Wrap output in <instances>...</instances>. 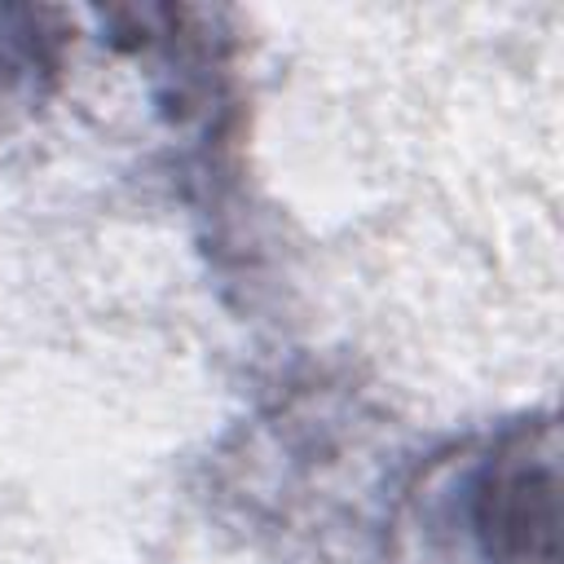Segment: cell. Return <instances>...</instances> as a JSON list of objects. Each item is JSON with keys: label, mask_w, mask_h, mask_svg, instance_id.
Returning <instances> with one entry per match:
<instances>
[{"label": "cell", "mask_w": 564, "mask_h": 564, "mask_svg": "<svg viewBox=\"0 0 564 564\" xmlns=\"http://www.w3.org/2000/svg\"><path fill=\"white\" fill-rule=\"evenodd\" d=\"M463 533L480 564H560L555 423H516L463 476Z\"/></svg>", "instance_id": "obj_1"}]
</instances>
